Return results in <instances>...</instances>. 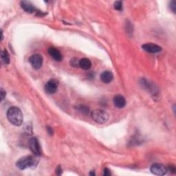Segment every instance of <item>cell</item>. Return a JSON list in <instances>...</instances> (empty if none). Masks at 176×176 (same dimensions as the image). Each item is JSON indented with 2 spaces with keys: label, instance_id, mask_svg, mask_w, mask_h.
<instances>
[{
  "label": "cell",
  "instance_id": "cell-2",
  "mask_svg": "<svg viewBox=\"0 0 176 176\" xmlns=\"http://www.w3.org/2000/svg\"><path fill=\"white\" fill-rule=\"evenodd\" d=\"M7 118L13 125L17 127L21 126L23 122V115L22 111L17 107H11L7 111Z\"/></svg>",
  "mask_w": 176,
  "mask_h": 176
},
{
  "label": "cell",
  "instance_id": "cell-23",
  "mask_svg": "<svg viewBox=\"0 0 176 176\" xmlns=\"http://www.w3.org/2000/svg\"><path fill=\"white\" fill-rule=\"evenodd\" d=\"M46 129H47V132H48V134H49V135H50V136H52V135H53L54 131H53V129H52L51 127H49V126H48L47 127H46Z\"/></svg>",
  "mask_w": 176,
  "mask_h": 176
},
{
  "label": "cell",
  "instance_id": "cell-15",
  "mask_svg": "<svg viewBox=\"0 0 176 176\" xmlns=\"http://www.w3.org/2000/svg\"><path fill=\"white\" fill-rule=\"evenodd\" d=\"M1 61L2 63L5 65H8L10 63V55L7 50H4L1 52Z\"/></svg>",
  "mask_w": 176,
  "mask_h": 176
},
{
  "label": "cell",
  "instance_id": "cell-10",
  "mask_svg": "<svg viewBox=\"0 0 176 176\" xmlns=\"http://www.w3.org/2000/svg\"><path fill=\"white\" fill-rule=\"evenodd\" d=\"M48 54L54 60L57 61H61L63 59V56L59 50L54 47H50L48 48Z\"/></svg>",
  "mask_w": 176,
  "mask_h": 176
},
{
  "label": "cell",
  "instance_id": "cell-8",
  "mask_svg": "<svg viewBox=\"0 0 176 176\" xmlns=\"http://www.w3.org/2000/svg\"><path fill=\"white\" fill-rule=\"evenodd\" d=\"M142 48L144 50L149 52V53H158L162 51V48L156 44L147 43L142 45Z\"/></svg>",
  "mask_w": 176,
  "mask_h": 176
},
{
  "label": "cell",
  "instance_id": "cell-18",
  "mask_svg": "<svg viewBox=\"0 0 176 176\" xmlns=\"http://www.w3.org/2000/svg\"><path fill=\"white\" fill-rule=\"evenodd\" d=\"M114 7L116 10L118 11H121L122 10V2L121 1H116L114 3Z\"/></svg>",
  "mask_w": 176,
  "mask_h": 176
},
{
  "label": "cell",
  "instance_id": "cell-25",
  "mask_svg": "<svg viewBox=\"0 0 176 176\" xmlns=\"http://www.w3.org/2000/svg\"><path fill=\"white\" fill-rule=\"evenodd\" d=\"M1 33H2V39H1V41H2L3 39V30H1Z\"/></svg>",
  "mask_w": 176,
  "mask_h": 176
},
{
  "label": "cell",
  "instance_id": "cell-19",
  "mask_svg": "<svg viewBox=\"0 0 176 176\" xmlns=\"http://www.w3.org/2000/svg\"><path fill=\"white\" fill-rule=\"evenodd\" d=\"M170 9L173 11L174 13H176V3L175 1H171L170 2Z\"/></svg>",
  "mask_w": 176,
  "mask_h": 176
},
{
  "label": "cell",
  "instance_id": "cell-16",
  "mask_svg": "<svg viewBox=\"0 0 176 176\" xmlns=\"http://www.w3.org/2000/svg\"><path fill=\"white\" fill-rule=\"evenodd\" d=\"M76 110L80 111L81 114H83L85 115H87L90 113V108L83 105H80L79 106H77Z\"/></svg>",
  "mask_w": 176,
  "mask_h": 176
},
{
  "label": "cell",
  "instance_id": "cell-14",
  "mask_svg": "<svg viewBox=\"0 0 176 176\" xmlns=\"http://www.w3.org/2000/svg\"><path fill=\"white\" fill-rule=\"evenodd\" d=\"M140 83L142 85V87H145V89H147L148 91H153V92H156V88L155 87V85L153 83H150L149 81H148L147 80L142 79V81L140 82Z\"/></svg>",
  "mask_w": 176,
  "mask_h": 176
},
{
  "label": "cell",
  "instance_id": "cell-6",
  "mask_svg": "<svg viewBox=\"0 0 176 176\" xmlns=\"http://www.w3.org/2000/svg\"><path fill=\"white\" fill-rule=\"evenodd\" d=\"M29 62L34 69L39 70L43 65V57L39 54H33L29 58Z\"/></svg>",
  "mask_w": 176,
  "mask_h": 176
},
{
  "label": "cell",
  "instance_id": "cell-13",
  "mask_svg": "<svg viewBox=\"0 0 176 176\" xmlns=\"http://www.w3.org/2000/svg\"><path fill=\"white\" fill-rule=\"evenodd\" d=\"M91 67V62L89 59L83 58L80 59L79 68L84 70H89Z\"/></svg>",
  "mask_w": 176,
  "mask_h": 176
},
{
  "label": "cell",
  "instance_id": "cell-20",
  "mask_svg": "<svg viewBox=\"0 0 176 176\" xmlns=\"http://www.w3.org/2000/svg\"><path fill=\"white\" fill-rule=\"evenodd\" d=\"M167 169H168V171H170L172 173H175L176 172V168H175V165H173V164L169 165L168 167H167Z\"/></svg>",
  "mask_w": 176,
  "mask_h": 176
},
{
  "label": "cell",
  "instance_id": "cell-21",
  "mask_svg": "<svg viewBox=\"0 0 176 176\" xmlns=\"http://www.w3.org/2000/svg\"><path fill=\"white\" fill-rule=\"evenodd\" d=\"M103 175L104 176H110L111 175V171L108 168H105L103 170Z\"/></svg>",
  "mask_w": 176,
  "mask_h": 176
},
{
  "label": "cell",
  "instance_id": "cell-11",
  "mask_svg": "<svg viewBox=\"0 0 176 176\" xmlns=\"http://www.w3.org/2000/svg\"><path fill=\"white\" fill-rule=\"evenodd\" d=\"M100 78L101 80H102V82L108 84V83H110L112 80H113L114 75L111 72L106 70V71H104L101 73Z\"/></svg>",
  "mask_w": 176,
  "mask_h": 176
},
{
  "label": "cell",
  "instance_id": "cell-3",
  "mask_svg": "<svg viewBox=\"0 0 176 176\" xmlns=\"http://www.w3.org/2000/svg\"><path fill=\"white\" fill-rule=\"evenodd\" d=\"M91 116L94 121L99 123V124H104L107 122L110 118V116L106 111L103 110H96L91 111Z\"/></svg>",
  "mask_w": 176,
  "mask_h": 176
},
{
  "label": "cell",
  "instance_id": "cell-26",
  "mask_svg": "<svg viewBox=\"0 0 176 176\" xmlns=\"http://www.w3.org/2000/svg\"><path fill=\"white\" fill-rule=\"evenodd\" d=\"M90 175H95V173L94 172V171H91V172H90Z\"/></svg>",
  "mask_w": 176,
  "mask_h": 176
},
{
  "label": "cell",
  "instance_id": "cell-4",
  "mask_svg": "<svg viewBox=\"0 0 176 176\" xmlns=\"http://www.w3.org/2000/svg\"><path fill=\"white\" fill-rule=\"evenodd\" d=\"M29 147L34 156H39L41 155V149L38 139L36 137L31 138L29 140Z\"/></svg>",
  "mask_w": 176,
  "mask_h": 176
},
{
  "label": "cell",
  "instance_id": "cell-17",
  "mask_svg": "<svg viewBox=\"0 0 176 176\" xmlns=\"http://www.w3.org/2000/svg\"><path fill=\"white\" fill-rule=\"evenodd\" d=\"M79 62L80 60L77 58H72L70 59V65L73 68H79Z\"/></svg>",
  "mask_w": 176,
  "mask_h": 176
},
{
  "label": "cell",
  "instance_id": "cell-5",
  "mask_svg": "<svg viewBox=\"0 0 176 176\" xmlns=\"http://www.w3.org/2000/svg\"><path fill=\"white\" fill-rule=\"evenodd\" d=\"M151 173L156 175H164L167 173V167L163 164H153L150 168Z\"/></svg>",
  "mask_w": 176,
  "mask_h": 176
},
{
  "label": "cell",
  "instance_id": "cell-22",
  "mask_svg": "<svg viewBox=\"0 0 176 176\" xmlns=\"http://www.w3.org/2000/svg\"><path fill=\"white\" fill-rule=\"evenodd\" d=\"M1 101H2L3 100H4V98H6V91L3 89V88H1Z\"/></svg>",
  "mask_w": 176,
  "mask_h": 176
},
{
  "label": "cell",
  "instance_id": "cell-7",
  "mask_svg": "<svg viewBox=\"0 0 176 176\" xmlns=\"http://www.w3.org/2000/svg\"><path fill=\"white\" fill-rule=\"evenodd\" d=\"M58 86L59 83L57 80L54 79H51L48 80L47 83L45 85V92L49 94H54L56 91L58 90Z\"/></svg>",
  "mask_w": 176,
  "mask_h": 176
},
{
  "label": "cell",
  "instance_id": "cell-1",
  "mask_svg": "<svg viewBox=\"0 0 176 176\" xmlns=\"http://www.w3.org/2000/svg\"><path fill=\"white\" fill-rule=\"evenodd\" d=\"M39 163V158L37 156H25L17 162L16 166L20 170H25L27 168H36Z\"/></svg>",
  "mask_w": 176,
  "mask_h": 176
},
{
  "label": "cell",
  "instance_id": "cell-9",
  "mask_svg": "<svg viewBox=\"0 0 176 176\" xmlns=\"http://www.w3.org/2000/svg\"><path fill=\"white\" fill-rule=\"evenodd\" d=\"M20 5L24 11L28 13H33L34 12H37V10L35 8V6L28 1H22L20 2Z\"/></svg>",
  "mask_w": 176,
  "mask_h": 176
},
{
  "label": "cell",
  "instance_id": "cell-12",
  "mask_svg": "<svg viewBox=\"0 0 176 176\" xmlns=\"http://www.w3.org/2000/svg\"><path fill=\"white\" fill-rule=\"evenodd\" d=\"M114 104L116 107L122 109L126 105L125 98L122 95H116L114 98Z\"/></svg>",
  "mask_w": 176,
  "mask_h": 176
},
{
  "label": "cell",
  "instance_id": "cell-24",
  "mask_svg": "<svg viewBox=\"0 0 176 176\" xmlns=\"http://www.w3.org/2000/svg\"><path fill=\"white\" fill-rule=\"evenodd\" d=\"M56 173H57V174L58 175H60L62 174V168H61V167L60 166V165L57 167V168H56Z\"/></svg>",
  "mask_w": 176,
  "mask_h": 176
}]
</instances>
